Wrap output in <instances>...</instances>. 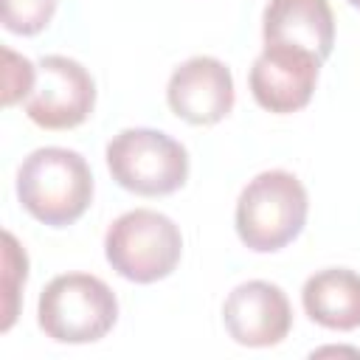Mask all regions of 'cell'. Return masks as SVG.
<instances>
[{
  "instance_id": "cell-11",
  "label": "cell",
  "mask_w": 360,
  "mask_h": 360,
  "mask_svg": "<svg viewBox=\"0 0 360 360\" xmlns=\"http://www.w3.org/2000/svg\"><path fill=\"white\" fill-rule=\"evenodd\" d=\"M301 304L309 321L335 332L360 326V273L349 267H326L304 281Z\"/></svg>"
},
{
  "instance_id": "cell-15",
  "label": "cell",
  "mask_w": 360,
  "mask_h": 360,
  "mask_svg": "<svg viewBox=\"0 0 360 360\" xmlns=\"http://www.w3.org/2000/svg\"><path fill=\"white\" fill-rule=\"evenodd\" d=\"M349 6H352V8H360V0H349Z\"/></svg>"
},
{
  "instance_id": "cell-4",
  "label": "cell",
  "mask_w": 360,
  "mask_h": 360,
  "mask_svg": "<svg viewBox=\"0 0 360 360\" xmlns=\"http://www.w3.org/2000/svg\"><path fill=\"white\" fill-rule=\"evenodd\" d=\"M110 267L135 284H155L174 273L183 256L180 228L160 211L135 208L121 214L104 236Z\"/></svg>"
},
{
  "instance_id": "cell-6",
  "label": "cell",
  "mask_w": 360,
  "mask_h": 360,
  "mask_svg": "<svg viewBox=\"0 0 360 360\" xmlns=\"http://www.w3.org/2000/svg\"><path fill=\"white\" fill-rule=\"evenodd\" d=\"M22 104L37 127L73 129L84 124L96 107V82L82 62L48 53L37 62V82Z\"/></svg>"
},
{
  "instance_id": "cell-14",
  "label": "cell",
  "mask_w": 360,
  "mask_h": 360,
  "mask_svg": "<svg viewBox=\"0 0 360 360\" xmlns=\"http://www.w3.org/2000/svg\"><path fill=\"white\" fill-rule=\"evenodd\" d=\"M37 82V65L11 48H3V104L11 107L17 101H25Z\"/></svg>"
},
{
  "instance_id": "cell-1",
  "label": "cell",
  "mask_w": 360,
  "mask_h": 360,
  "mask_svg": "<svg viewBox=\"0 0 360 360\" xmlns=\"http://www.w3.org/2000/svg\"><path fill=\"white\" fill-rule=\"evenodd\" d=\"M17 197L34 219L65 228L90 208L93 172L76 149L39 146L17 169Z\"/></svg>"
},
{
  "instance_id": "cell-7",
  "label": "cell",
  "mask_w": 360,
  "mask_h": 360,
  "mask_svg": "<svg viewBox=\"0 0 360 360\" xmlns=\"http://www.w3.org/2000/svg\"><path fill=\"white\" fill-rule=\"evenodd\" d=\"M321 65L323 62L309 51L292 45H264L250 68V93L267 112H298L315 93Z\"/></svg>"
},
{
  "instance_id": "cell-9",
  "label": "cell",
  "mask_w": 360,
  "mask_h": 360,
  "mask_svg": "<svg viewBox=\"0 0 360 360\" xmlns=\"http://www.w3.org/2000/svg\"><path fill=\"white\" fill-rule=\"evenodd\" d=\"M172 112L194 127L219 124L233 110V76L217 56H191L166 84Z\"/></svg>"
},
{
  "instance_id": "cell-3",
  "label": "cell",
  "mask_w": 360,
  "mask_h": 360,
  "mask_svg": "<svg viewBox=\"0 0 360 360\" xmlns=\"http://www.w3.org/2000/svg\"><path fill=\"white\" fill-rule=\"evenodd\" d=\"M115 321L118 298L98 276L62 273L39 292L37 323L56 343H96Z\"/></svg>"
},
{
  "instance_id": "cell-10",
  "label": "cell",
  "mask_w": 360,
  "mask_h": 360,
  "mask_svg": "<svg viewBox=\"0 0 360 360\" xmlns=\"http://www.w3.org/2000/svg\"><path fill=\"white\" fill-rule=\"evenodd\" d=\"M264 45H292L321 62L335 48V14L329 0H270L262 14Z\"/></svg>"
},
{
  "instance_id": "cell-12",
  "label": "cell",
  "mask_w": 360,
  "mask_h": 360,
  "mask_svg": "<svg viewBox=\"0 0 360 360\" xmlns=\"http://www.w3.org/2000/svg\"><path fill=\"white\" fill-rule=\"evenodd\" d=\"M28 278V256L11 231H3V321L0 332H8L20 312V295Z\"/></svg>"
},
{
  "instance_id": "cell-2",
  "label": "cell",
  "mask_w": 360,
  "mask_h": 360,
  "mask_svg": "<svg viewBox=\"0 0 360 360\" xmlns=\"http://www.w3.org/2000/svg\"><path fill=\"white\" fill-rule=\"evenodd\" d=\"M309 197L304 183L284 169H270L248 180L236 200V233L248 250L276 253L307 225Z\"/></svg>"
},
{
  "instance_id": "cell-13",
  "label": "cell",
  "mask_w": 360,
  "mask_h": 360,
  "mask_svg": "<svg viewBox=\"0 0 360 360\" xmlns=\"http://www.w3.org/2000/svg\"><path fill=\"white\" fill-rule=\"evenodd\" d=\"M56 0H3V28L20 37H34L53 20Z\"/></svg>"
},
{
  "instance_id": "cell-5",
  "label": "cell",
  "mask_w": 360,
  "mask_h": 360,
  "mask_svg": "<svg viewBox=\"0 0 360 360\" xmlns=\"http://www.w3.org/2000/svg\"><path fill=\"white\" fill-rule=\"evenodd\" d=\"M107 169L112 180L141 197H166L183 188L188 177V152L160 129H121L107 143Z\"/></svg>"
},
{
  "instance_id": "cell-8",
  "label": "cell",
  "mask_w": 360,
  "mask_h": 360,
  "mask_svg": "<svg viewBox=\"0 0 360 360\" xmlns=\"http://www.w3.org/2000/svg\"><path fill=\"white\" fill-rule=\"evenodd\" d=\"M222 323L239 346L264 349L290 335L292 307L278 284L253 278L228 292L222 304Z\"/></svg>"
}]
</instances>
